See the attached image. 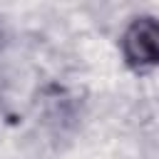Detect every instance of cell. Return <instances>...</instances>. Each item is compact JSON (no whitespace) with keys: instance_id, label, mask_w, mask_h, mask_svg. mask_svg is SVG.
<instances>
[{"instance_id":"6da1fadb","label":"cell","mask_w":159,"mask_h":159,"mask_svg":"<svg viewBox=\"0 0 159 159\" xmlns=\"http://www.w3.org/2000/svg\"><path fill=\"white\" fill-rule=\"evenodd\" d=\"M122 52L132 67L159 65V20L137 17L122 35Z\"/></svg>"}]
</instances>
